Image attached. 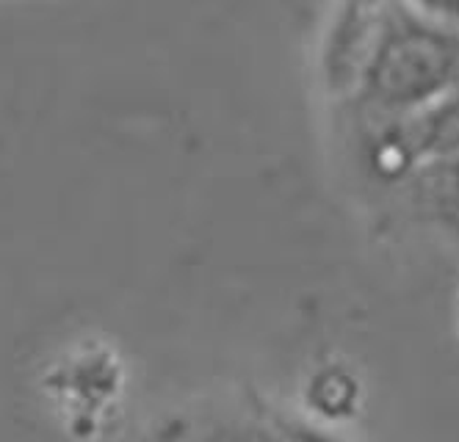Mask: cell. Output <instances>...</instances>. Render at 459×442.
<instances>
[{"mask_svg": "<svg viewBox=\"0 0 459 442\" xmlns=\"http://www.w3.org/2000/svg\"><path fill=\"white\" fill-rule=\"evenodd\" d=\"M420 9H426L429 14L459 25V0H418Z\"/></svg>", "mask_w": 459, "mask_h": 442, "instance_id": "cell-1", "label": "cell"}]
</instances>
